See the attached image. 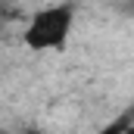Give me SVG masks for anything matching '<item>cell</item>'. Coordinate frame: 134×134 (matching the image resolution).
Instances as JSON below:
<instances>
[{
	"instance_id": "cell-1",
	"label": "cell",
	"mask_w": 134,
	"mask_h": 134,
	"mask_svg": "<svg viewBox=\"0 0 134 134\" xmlns=\"http://www.w3.org/2000/svg\"><path fill=\"white\" fill-rule=\"evenodd\" d=\"M75 28V6L72 3H50L41 6L28 19L22 44L34 53H59L69 47V37Z\"/></svg>"
},
{
	"instance_id": "cell-2",
	"label": "cell",
	"mask_w": 134,
	"mask_h": 134,
	"mask_svg": "<svg viewBox=\"0 0 134 134\" xmlns=\"http://www.w3.org/2000/svg\"><path fill=\"white\" fill-rule=\"evenodd\" d=\"M125 131H128V122H122V119H119V122H112V125L100 128L97 134H125Z\"/></svg>"
}]
</instances>
